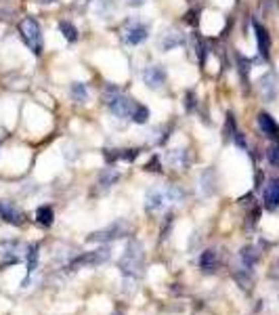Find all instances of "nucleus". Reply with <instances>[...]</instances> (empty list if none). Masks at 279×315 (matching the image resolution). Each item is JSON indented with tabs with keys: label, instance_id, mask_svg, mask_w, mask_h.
<instances>
[{
	"label": "nucleus",
	"instance_id": "f257e3e1",
	"mask_svg": "<svg viewBox=\"0 0 279 315\" xmlns=\"http://www.w3.org/2000/svg\"><path fill=\"white\" fill-rule=\"evenodd\" d=\"M143 259H145V248L138 240H130L124 256L120 259V269L126 278H141L143 273Z\"/></svg>",
	"mask_w": 279,
	"mask_h": 315
},
{
	"label": "nucleus",
	"instance_id": "f03ea898",
	"mask_svg": "<svg viewBox=\"0 0 279 315\" xmlns=\"http://www.w3.org/2000/svg\"><path fill=\"white\" fill-rule=\"evenodd\" d=\"M178 200H183V191L172 187V185H164V187H156L149 189L145 195V210L147 212H156L162 210L168 204H174Z\"/></svg>",
	"mask_w": 279,
	"mask_h": 315
},
{
	"label": "nucleus",
	"instance_id": "7ed1b4c3",
	"mask_svg": "<svg viewBox=\"0 0 279 315\" xmlns=\"http://www.w3.org/2000/svg\"><path fill=\"white\" fill-rule=\"evenodd\" d=\"M105 103L109 107V111L114 113L116 118H122V120H128L132 116V109L136 105L134 99L126 97V95H122L118 89L114 87H107L105 91Z\"/></svg>",
	"mask_w": 279,
	"mask_h": 315
},
{
	"label": "nucleus",
	"instance_id": "20e7f679",
	"mask_svg": "<svg viewBox=\"0 0 279 315\" xmlns=\"http://www.w3.org/2000/svg\"><path fill=\"white\" fill-rule=\"evenodd\" d=\"M19 34L25 42V47L30 49L34 55H42V49H44V42H42V30L34 17H25L21 19L19 23Z\"/></svg>",
	"mask_w": 279,
	"mask_h": 315
},
{
	"label": "nucleus",
	"instance_id": "39448f33",
	"mask_svg": "<svg viewBox=\"0 0 279 315\" xmlns=\"http://www.w3.org/2000/svg\"><path fill=\"white\" fill-rule=\"evenodd\" d=\"M130 231V225L126 221H116V223H111L109 227L101 229V231H95L88 235V242H114V240H120L124 235H128Z\"/></svg>",
	"mask_w": 279,
	"mask_h": 315
},
{
	"label": "nucleus",
	"instance_id": "423d86ee",
	"mask_svg": "<svg viewBox=\"0 0 279 315\" xmlns=\"http://www.w3.org/2000/svg\"><path fill=\"white\" fill-rule=\"evenodd\" d=\"M109 261V248H97V250H90V252H84L80 254L78 259L72 261L69 269H86V267H99L103 263Z\"/></svg>",
	"mask_w": 279,
	"mask_h": 315
},
{
	"label": "nucleus",
	"instance_id": "0eeeda50",
	"mask_svg": "<svg viewBox=\"0 0 279 315\" xmlns=\"http://www.w3.org/2000/svg\"><path fill=\"white\" fill-rule=\"evenodd\" d=\"M149 38V25L143 23V21H128L126 25H124V40L128 42V45H141V42H145Z\"/></svg>",
	"mask_w": 279,
	"mask_h": 315
},
{
	"label": "nucleus",
	"instance_id": "6e6552de",
	"mask_svg": "<svg viewBox=\"0 0 279 315\" xmlns=\"http://www.w3.org/2000/svg\"><path fill=\"white\" fill-rule=\"evenodd\" d=\"M21 244L15 240H3L0 242V267H11L21 261Z\"/></svg>",
	"mask_w": 279,
	"mask_h": 315
},
{
	"label": "nucleus",
	"instance_id": "1a4fd4ad",
	"mask_svg": "<svg viewBox=\"0 0 279 315\" xmlns=\"http://www.w3.org/2000/svg\"><path fill=\"white\" fill-rule=\"evenodd\" d=\"M143 82L145 87L151 91H160L164 84H166V71L160 65H149L143 71Z\"/></svg>",
	"mask_w": 279,
	"mask_h": 315
},
{
	"label": "nucleus",
	"instance_id": "9d476101",
	"mask_svg": "<svg viewBox=\"0 0 279 315\" xmlns=\"http://www.w3.org/2000/svg\"><path fill=\"white\" fill-rule=\"evenodd\" d=\"M258 91L262 95L264 101H273L277 97V91H279V84H277V76L273 71H267V74H262L260 80H258Z\"/></svg>",
	"mask_w": 279,
	"mask_h": 315
},
{
	"label": "nucleus",
	"instance_id": "9b49d317",
	"mask_svg": "<svg viewBox=\"0 0 279 315\" xmlns=\"http://www.w3.org/2000/svg\"><path fill=\"white\" fill-rule=\"evenodd\" d=\"M180 45H185V34L176 30V27H168L160 38V51H164V53H168Z\"/></svg>",
	"mask_w": 279,
	"mask_h": 315
},
{
	"label": "nucleus",
	"instance_id": "f8f14e48",
	"mask_svg": "<svg viewBox=\"0 0 279 315\" xmlns=\"http://www.w3.org/2000/svg\"><path fill=\"white\" fill-rule=\"evenodd\" d=\"M0 219L11 223V225H23L25 223V214L13 202H0Z\"/></svg>",
	"mask_w": 279,
	"mask_h": 315
},
{
	"label": "nucleus",
	"instance_id": "ddd939ff",
	"mask_svg": "<svg viewBox=\"0 0 279 315\" xmlns=\"http://www.w3.org/2000/svg\"><path fill=\"white\" fill-rule=\"evenodd\" d=\"M258 126H260L262 135H267L269 139L279 141V126H277V122L273 120V116H269L267 111H260V113H258Z\"/></svg>",
	"mask_w": 279,
	"mask_h": 315
},
{
	"label": "nucleus",
	"instance_id": "4468645a",
	"mask_svg": "<svg viewBox=\"0 0 279 315\" xmlns=\"http://www.w3.org/2000/svg\"><path fill=\"white\" fill-rule=\"evenodd\" d=\"M254 34H256V42H258V53L264 57V59H267V57H269V49H271V36L256 21H254Z\"/></svg>",
	"mask_w": 279,
	"mask_h": 315
},
{
	"label": "nucleus",
	"instance_id": "2eb2a0df",
	"mask_svg": "<svg viewBox=\"0 0 279 315\" xmlns=\"http://www.w3.org/2000/svg\"><path fill=\"white\" fill-rule=\"evenodd\" d=\"M264 204L269 210L279 208V179H273L264 189Z\"/></svg>",
	"mask_w": 279,
	"mask_h": 315
},
{
	"label": "nucleus",
	"instance_id": "dca6fc26",
	"mask_svg": "<svg viewBox=\"0 0 279 315\" xmlns=\"http://www.w3.org/2000/svg\"><path fill=\"white\" fill-rule=\"evenodd\" d=\"M120 179V173L116 168H105L99 173V179H97V185H99L101 191H107L111 185H116V181Z\"/></svg>",
	"mask_w": 279,
	"mask_h": 315
},
{
	"label": "nucleus",
	"instance_id": "f3484780",
	"mask_svg": "<svg viewBox=\"0 0 279 315\" xmlns=\"http://www.w3.org/2000/svg\"><path fill=\"white\" fill-rule=\"evenodd\" d=\"M166 162L174 168H178V170L187 168L189 166V153H187V149H172V151H168V155H166Z\"/></svg>",
	"mask_w": 279,
	"mask_h": 315
},
{
	"label": "nucleus",
	"instance_id": "a211bd4d",
	"mask_svg": "<svg viewBox=\"0 0 279 315\" xmlns=\"http://www.w3.org/2000/svg\"><path fill=\"white\" fill-rule=\"evenodd\" d=\"M200 189L204 195H212L214 189H216V179H214V173L210 168L204 170V173L200 175Z\"/></svg>",
	"mask_w": 279,
	"mask_h": 315
},
{
	"label": "nucleus",
	"instance_id": "6ab92c4d",
	"mask_svg": "<svg viewBox=\"0 0 279 315\" xmlns=\"http://www.w3.org/2000/svg\"><path fill=\"white\" fill-rule=\"evenodd\" d=\"M216 267H218V259L214 250H206L200 254V269H204L206 273H212Z\"/></svg>",
	"mask_w": 279,
	"mask_h": 315
},
{
	"label": "nucleus",
	"instance_id": "aec40b11",
	"mask_svg": "<svg viewBox=\"0 0 279 315\" xmlns=\"http://www.w3.org/2000/svg\"><path fill=\"white\" fill-rule=\"evenodd\" d=\"M69 93H72L74 101H78V103H86V101H88V87H86V84L74 82L72 89H69Z\"/></svg>",
	"mask_w": 279,
	"mask_h": 315
},
{
	"label": "nucleus",
	"instance_id": "412c9836",
	"mask_svg": "<svg viewBox=\"0 0 279 315\" xmlns=\"http://www.w3.org/2000/svg\"><path fill=\"white\" fill-rule=\"evenodd\" d=\"M36 221H38L40 225H44V227H51L53 221H55L53 208H51V206H40V208L36 210Z\"/></svg>",
	"mask_w": 279,
	"mask_h": 315
},
{
	"label": "nucleus",
	"instance_id": "4be33fe9",
	"mask_svg": "<svg viewBox=\"0 0 279 315\" xmlns=\"http://www.w3.org/2000/svg\"><path fill=\"white\" fill-rule=\"evenodd\" d=\"M242 261H244V265H246L248 269H252V267L256 265V261H258L256 248H254V246H246V248L242 250Z\"/></svg>",
	"mask_w": 279,
	"mask_h": 315
},
{
	"label": "nucleus",
	"instance_id": "5701e85b",
	"mask_svg": "<svg viewBox=\"0 0 279 315\" xmlns=\"http://www.w3.org/2000/svg\"><path fill=\"white\" fill-rule=\"evenodd\" d=\"M38 250H40L38 244L30 246V250H27V278H30L36 271V267H38Z\"/></svg>",
	"mask_w": 279,
	"mask_h": 315
},
{
	"label": "nucleus",
	"instance_id": "b1692460",
	"mask_svg": "<svg viewBox=\"0 0 279 315\" xmlns=\"http://www.w3.org/2000/svg\"><path fill=\"white\" fill-rule=\"evenodd\" d=\"M130 120H132V122H136V124H145V122L149 120V109H147L145 105H141V103H136V105H134V109H132V116H130Z\"/></svg>",
	"mask_w": 279,
	"mask_h": 315
},
{
	"label": "nucleus",
	"instance_id": "393cba45",
	"mask_svg": "<svg viewBox=\"0 0 279 315\" xmlns=\"http://www.w3.org/2000/svg\"><path fill=\"white\" fill-rule=\"evenodd\" d=\"M59 30H61V34H63L65 40H69V42H76L78 40V30L69 21H61L59 23Z\"/></svg>",
	"mask_w": 279,
	"mask_h": 315
},
{
	"label": "nucleus",
	"instance_id": "a878e982",
	"mask_svg": "<svg viewBox=\"0 0 279 315\" xmlns=\"http://www.w3.org/2000/svg\"><path fill=\"white\" fill-rule=\"evenodd\" d=\"M237 63H240V74L244 82H248V71H250V59H246L244 55H237Z\"/></svg>",
	"mask_w": 279,
	"mask_h": 315
},
{
	"label": "nucleus",
	"instance_id": "bb28decb",
	"mask_svg": "<svg viewBox=\"0 0 279 315\" xmlns=\"http://www.w3.org/2000/svg\"><path fill=\"white\" fill-rule=\"evenodd\" d=\"M267 158H269L271 164L279 166V143H275V145H271V147L267 149Z\"/></svg>",
	"mask_w": 279,
	"mask_h": 315
},
{
	"label": "nucleus",
	"instance_id": "cd10ccee",
	"mask_svg": "<svg viewBox=\"0 0 279 315\" xmlns=\"http://www.w3.org/2000/svg\"><path fill=\"white\" fill-rule=\"evenodd\" d=\"M138 153H141V149H136V147L134 149H120V160H128L130 162V160H134Z\"/></svg>",
	"mask_w": 279,
	"mask_h": 315
},
{
	"label": "nucleus",
	"instance_id": "c85d7f7f",
	"mask_svg": "<svg viewBox=\"0 0 279 315\" xmlns=\"http://www.w3.org/2000/svg\"><path fill=\"white\" fill-rule=\"evenodd\" d=\"M145 170H151V173H162V166H160L158 155H153V158H151V162L145 164Z\"/></svg>",
	"mask_w": 279,
	"mask_h": 315
},
{
	"label": "nucleus",
	"instance_id": "c756f323",
	"mask_svg": "<svg viewBox=\"0 0 279 315\" xmlns=\"http://www.w3.org/2000/svg\"><path fill=\"white\" fill-rule=\"evenodd\" d=\"M225 133H227V137H231V135L237 133L235 131V118H233V113H227V128H225Z\"/></svg>",
	"mask_w": 279,
	"mask_h": 315
},
{
	"label": "nucleus",
	"instance_id": "7c9ffc66",
	"mask_svg": "<svg viewBox=\"0 0 279 315\" xmlns=\"http://www.w3.org/2000/svg\"><path fill=\"white\" fill-rule=\"evenodd\" d=\"M126 5L132 7V9H138V7H143V5H145V0H126Z\"/></svg>",
	"mask_w": 279,
	"mask_h": 315
},
{
	"label": "nucleus",
	"instance_id": "2f4dec72",
	"mask_svg": "<svg viewBox=\"0 0 279 315\" xmlns=\"http://www.w3.org/2000/svg\"><path fill=\"white\" fill-rule=\"evenodd\" d=\"M187 109H193V93H187Z\"/></svg>",
	"mask_w": 279,
	"mask_h": 315
},
{
	"label": "nucleus",
	"instance_id": "473e14b6",
	"mask_svg": "<svg viewBox=\"0 0 279 315\" xmlns=\"http://www.w3.org/2000/svg\"><path fill=\"white\" fill-rule=\"evenodd\" d=\"M38 3H42V5H51V3H55V0H38Z\"/></svg>",
	"mask_w": 279,
	"mask_h": 315
}]
</instances>
